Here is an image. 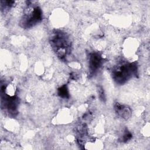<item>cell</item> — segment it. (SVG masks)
Instances as JSON below:
<instances>
[{
  "instance_id": "6da1fadb",
  "label": "cell",
  "mask_w": 150,
  "mask_h": 150,
  "mask_svg": "<svg viewBox=\"0 0 150 150\" xmlns=\"http://www.w3.org/2000/svg\"><path fill=\"white\" fill-rule=\"evenodd\" d=\"M137 71L135 65L126 63L121 65L114 70L113 75L114 79L120 83H122L132 76Z\"/></svg>"
},
{
  "instance_id": "7a4b0ae2",
  "label": "cell",
  "mask_w": 150,
  "mask_h": 150,
  "mask_svg": "<svg viewBox=\"0 0 150 150\" xmlns=\"http://www.w3.org/2000/svg\"><path fill=\"white\" fill-rule=\"evenodd\" d=\"M101 64V57L98 53H93L90 56L89 66L91 71L94 72Z\"/></svg>"
},
{
  "instance_id": "3957f363",
  "label": "cell",
  "mask_w": 150,
  "mask_h": 150,
  "mask_svg": "<svg viewBox=\"0 0 150 150\" xmlns=\"http://www.w3.org/2000/svg\"><path fill=\"white\" fill-rule=\"evenodd\" d=\"M115 109L116 110L117 113L121 117L125 118V119H127V118L129 117L131 111L128 107H125L120 104H117L115 107Z\"/></svg>"
},
{
  "instance_id": "277c9868",
  "label": "cell",
  "mask_w": 150,
  "mask_h": 150,
  "mask_svg": "<svg viewBox=\"0 0 150 150\" xmlns=\"http://www.w3.org/2000/svg\"><path fill=\"white\" fill-rule=\"evenodd\" d=\"M58 94L63 98L69 97V91L66 86H64L58 89Z\"/></svg>"
}]
</instances>
